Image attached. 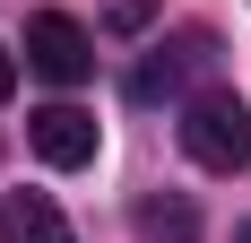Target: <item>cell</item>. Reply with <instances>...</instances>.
Listing matches in <instances>:
<instances>
[{
	"mask_svg": "<svg viewBox=\"0 0 251 243\" xmlns=\"http://www.w3.org/2000/svg\"><path fill=\"white\" fill-rule=\"evenodd\" d=\"M182 148H191V165H208V174H243L251 165V113L226 87H200V96L182 104Z\"/></svg>",
	"mask_w": 251,
	"mask_h": 243,
	"instance_id": "obj_1",
	"label": "cell"
},
{
	"mask_svg": "<svg viewBox=\"0 0 251 243\" xmlns=\"http://www.w3.org/2000/svg\"><path fill=\"white\" fill-rule=\"evenodd\" d=\"M26 70H44L52 87H78L96 70V35L70 18V9H35L26 18Z\"/></svg>",
	"mask_w": 251,
	"mask_h": 243,
	"instance_id": "obj_2",
	"label": "cell"
},
{
	"mask_svg": "<svg viewBox=\"0 0 251 243\" xmlns=\"http://www.w3.org/2000/svg\"><path fill=\"white\" fill-rule=\"evenodd\" d=\"M208 70H217V35H200V26H191V35H174V44H156V61L130 78V96H139V104L182 96V87H191V78H208Z\"/></svg>",
	"mask_w": 251,
	"mask_h": 243,
	"instance_id": "obj_3",
	"label": "cell"
},
{
	"mask_svg": "<svg viewBox=\"0 0 251 243\" xmlns=\"http://www.w3.org/2000/svg\"><path fill=\"white\" fill-rule=\"evenodd\" d=\"M26 139L44 165H96V113H78V104H44V113H26Z\"/></svg>",
	"mask_w": 251,
	"mask_h": 243,
	"instance_id": "obj_4",
	"label": "cell"
},
{
	"mask_svg": "<svg viewBox=\"0 0 251 243\" xmlns=\"http://www.w3.org/2000/svg\"><path fill=\"white\" fill-rule=\"evenodd\" d=\"M0 243H61V209H52V191H9V209H0Z\"/></svg>",
	"mask_w": 251,
	"mask_h": 243,
	"instance_id": "obj_5",
	"label": "cell"
},
{
	"mask_svg": "<svg viewBox=\"0 0 251 243\" xmlns=\"http://www.w3.org/2000/svg\"><path fill=\"white\" fill-rule=\"evenodd\" d=\"M139 235L148 243H200V209L182 191H156V200H139Z\"/></svg>",
	"mask_w": 251,
	"mask_h": 243,
	"instance_id": "obj_6",
	"label": "cell"
},
{
	"mask_svg": "<svg viewBox=\"0 0 251 243\" xmlns=\"http://www.w3.org/2000/svg\"><path fill=\"white\" fill-rule=\"evenodd\" d=\"M9 87H18V52L0 44V104H9Z\"/></svg>",
	"mask_w": 251,
	"mask_h": 243,
	"instance_id": "obj_7",
	"label": "cell"
},
{
	"mask_svg": "<svg viewBox=\"0 0 251 243\" xmlns=\"http://www.w3.org/2000/svg\"><path fill=\"white\" fill-rule=\"evenodd\" d=\"M234 243H251V226H234Z\"/></svg>",
	"mask_w": 251,
	"mask_h": 243,
	"instance_id": "obj_8",
	"label": "cell"
},
{
	"mask_svg": "<svg viewBox=\"0 0 251 243\" xmlns=\"http://www.w3.org/2000/svg\"><path fill=\"white\" fill-rule=\"evenodd\" d=\"M61 243H70V235H61Z\"/></svg>",
	"mask_w": 251,
	"mask_h": 243,
	"instance_id": "obj_9",
	"label": "cell"
}]
</instances>
